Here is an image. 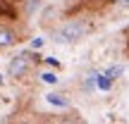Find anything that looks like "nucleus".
Returning a JSON list of instances; mask_svg holds the SVG:
<instances>
[{
  "label": "nucleus",
  "instance_id": "1",
  "mask_svg": "<svg viewBox=\"0 0 129 124\" xmlns=\"http://www.w3.org/2000/svg\"><path fill=\"white\" fill-rule=\"evenodd\" d=\"M84 33H86V24L81 19H69V22H64L62 26H57L53 31V41L60 43V46H69V43L81 41Z\"/></svg>",
  "mask_w": 129,
  "mask_h": 124
},
{
  "label": "nucleus",
  "instance_id": "2",
  "mask_svg": "<svg viewBox=\"0 0 129 124\" xmlns=\"http://www.w3.org/2000/svg\"><path fill=\"white\" fill-rule=\"evenodd\" d=\"M31 69V62H29V55L26 53H22V55H17V57H12L7 64V76H24V74Z\"/></svg>",
  "mask_w": 129,
  "mask_h": 124
},
{
  "label": "nucleus",
  "instance_id": "3",
  "mask_svg": "<svg viewBox=\"0 0 129 124\" xmlns=\"http://www.w3.org/2000/svg\"><path fill=\"white\" fill-rule=\"evenodd\" d=\"M17 43V31L12 26H0V48H10Z\"/></svg>",
  "mask_w": 129,
  "mask_h": 124
},
{
  "label": "nucleus",
  "instance_id": "4",
  "mask_svg": "<svg viewBox=\"0 0 129 124\" xmlns=\"http://www.w3.org/2000/svg\"><path fill=\"white\" fill-rule=\"evenodd\" d=\"M46 100L50 103L53 107H60V110H67L69 107V98L62 96V93H46Z\"/></svg>",
  "mask_w": 129,
  "mask_h": 124
},
{
  "label": "nucleus",
  "instance_id": "5",
  "mask_svg": "<svg viewBox=\"0 0 129 124\" xmlns=\"http://www.w3.org/2000/svg\"><path fill=\"white\" fill-rule=\"evenodd\" d=\"M122 74H124V67L122 64H112V67H108V72H105V79H120Z\"/></svg>",
  "mask_w": 129,
  "mask_h": 124
},
{
  "label": "nucleus",
  "instance_id": "6",
  "mask_svg": "<svg viewBox=\"0 0 129 124\" xmlns=\"http://www.w3.org/2000/svg\"><path fill=\"white\" fill-rule=\"evenodd\" d=\"M53 14H57V7H55V5H48V7L43 10V14H41V24H48Z\"/></svg>",
  "mask_w": 129,
  "mask_h": 124
},
{
  "label": "nucleus",
  "instance_id": "7",
  "mask_svg": "<svg viewBox=\"0 0 129 124\" xmlns=\"http://www.w3.org/2000/svg\"><path fill=\"white\" fill-rule=\"evenodd\" d=\"M41 10V0H29L26 3V17H31L34 12H38Z\"/></svg>",
  "mask_w": 129,
  "mask_h": 124
},
{
  "label": "nucleus",
  "instance_id": "8",
  "mask_svg": "<svg viewBox=\"0 0 129 124\" xmlns=\"http://www.w3.org/2000/svg\"><path fill=\"white\" fill-rule=\"evenodd\" d=\"M41 79H43L46 84H57V74H55V72H43Z\"/></svg>",
  "mask_w": 129,
  "mask_h": 124
},
{
  "label": "nucleus",
  "instance_id": "9",
  "mask_svg": "<svg viewBox=\"0 0 129 124\" xmlns=\"http://www.w3.org/2000/svg\"><path fill=\"white\" fill-rule=\"evenodd\" d=\"M112 3H115L120 10H129V0H112Z\"/></svg>",
  "mask_w": 129,
  "mask_h": 124
},
{
  "label": "nucleus",
  "instance_id": "10",
  "mask_svg": "<svg viewBox=\"0 0 129 124\" xmlns=\"http://www.w3.org/2000/svg\"><path fill=\"white\" fill-rule=\"evenodd\" d=\"M31 48H34V50L43 48V38H34V41H31Z\"/></svg>",
  "mask_w": 129,
  "mask_h": 124
},
{
  "label": "nucleus",
  "instance_id": "11",
  "mask_svg": "<svg viewBox=\"0 0 129 124\" xmlns=\"http://www.w3.org/2000/svg\"><path fill=\"white\" fill-rule=\"evenodd\" d=\"M0 124H7V122H0Z\"/></svg>",
  "mask_w": 129,
  "mask_h": 124
}]
</instances>
